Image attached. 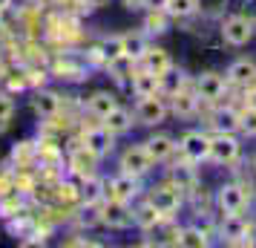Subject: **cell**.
<instances>
[{
    "mask_svg": "<svg viewBox=\"0 0 256 248\" xmlns=\"http://www.w3.org/2000/svg\"><path fill=\"white\" fill-rule=\"evenodd\" d=\"M147 202H150L156 211L162 213L164 219H170L178 208H182V190L176 188L173 182H167V185H158V188L150 190V196H147Z\"/></svg>",
    "mask_w": 256,
    "mask_h": 248,
    "instance_id": "1",
    "label": "cell"
},
{
    "mask_svg": "<svg viewBox=\"0 0 256 248\" xmlns=\"http://www.w3.org/2000/svg\"><path fill=\"white\" fill-rule=\"evenodd\" d=\"M222 38L230 47H244V44L254 41V24L244 15H230V18L222 21Z\"/></svg>",
    "mask_w": 256,
    "mask_h": 248,
    "instance_id": "2",
    "label": "cell"
},
{
    "mask_svg": "<svg viewBox=\"0 0 256 248\" xmlns=\"http://www.w3.org/2000/svg\"><path fill=\"white\" fill-rule=\"evenodd\" d=\"M244 202H248V188L244 185H236V182H228L216 190V208L222 211V216L228 213H242Z\"/></svg>",
    "mask_w": 256,
    "mask_h": 248,
    "instance_id": "3",
    "label": "cell"
},
{
    "mask_svg": "<svg viewBox=\"0 0 256 248\" xmlns=\"http://www.w3.org/2000/svg\"><path fill=\"white\" fill-rule=\"evenodd\" d=\"M239 159V142L233 133H216L210 136V162L216 165H233Z\"/></svg>",
    "mask_w": 256,
    "mask_h": 248,
    "instance_id": "4",
    "label": "cell"
},
{
    "mask_svg": "<svg viewBox=\"0 0 256 248\" xmlns=\"http://www.w3.org/2000/svg\"><path fill=\"white\" fill-rule=\"evenodd\" d=\"M118 167H121V173H130V176H147L152 167V159L150 153L144 150V144H136V147H127L124 153H121V162H118Z\"/></svg>",
    "mask_w": 256,
    "mask_h": 248,
    "instance_id": "5",
    "label": "cell"
},
{
    "mask_svg": "<svg viewBox=\"0 0 256 248\" xmlns=\"http://www.w3.org/2000/svg\"><path fill=\"white\" fill-rule=\"evenodd\" d=\"M178 147H182L184 159H190L193 165L210 159V136H208V133H202V130H187L184 136H182Z\"/></svg>",
    "mask_w": 256,
    "mask_h": 248,
    "instance_id": "6",
    "label": "cell"
},
{
    "mask_svg": "<svg viewBox=\"0 0 256 248\" xmlns=\"http://www.w3.org/2000/svg\"><path fill=\"white\" fill-rule=\"evenodd\" d=\"M136 118H138L141 124H162L164 118H167V104H164V98L158 95H144L138 98V104H136Z\"/></svg>",
    "mask_w": 256,
    "mask_h": 248,
    "instance_id": "7",
    "label": "cell"
},
{
    "mask_svg": "<svg viewBox=\"0 0 256 248\" xmlns=\"http://www.w3.org/2000/svg\"><path fill=\"white\" fill-rule=\"evenodd\" d=\"M138 176H130V173H118L116 179L106 182V199H118V202H132L138 196Z\"/></svg>",
    "mask_w": 256,
    "mask_h": 248,
    "instance_id": "8",
    "label": "cell"
},
{
    "mask_svg": "<svg viewBox=\"0 0 256 248\" xmlns=\"http://www.w3.org/2000/svg\"><path fill=\"white\" fill-rule=\"evenodd\" d=\"M219 234L233 242V245H244V242H250L248 236H250V222L244 219L242 213H228L224 216V222L219 225Z\"/></svg>",
    "mask_w": 256,
    "mask_h": 248,
    "instance_id": "9",
    "label": "cell"
},
{
    "mask_svg": "<svg viewBox=\"0 0 256 248\" xmlns=\"http://www.w3.org/2000/svg\"><path fill=\"white\" fill-rule=\"evenodd\" d=\"M101 225H110V228H130V225H136L127 202L106 199V205H101Z\"/></svg>",
    "mask_w": 256,
    "mask_h": 248,
    "instance_id": "10",
    "label": "cell"
},
{
    "mask_svg": "<svg viewBox=\"0 0 256 248\" xmlns=\"http://www.w3.org/2000/svg\"><path fill=\"white\" fill-rule=\"evenodd\" d=\"M196 95L198 101H219L224 95V78L216 72H202L196 78Z\"/></svg>",
    "mask_w": 256,
    "mask_h": 248,
    "instance_id": "11",
    "label": "cell"
},
{
    "mask_svg": "<svg viewBox=\"0 0 256 248\" xmlns=\"http://www.w3.org/2000/svg\"><path fill=\"white\" fill-rule=\"evenodd\" d=\"M98 159H101V156H95L90 147H78V150H72V156H70V170H72L78 179L95 176Z\"/></svg>",
    "mask_w": 256,
    "mask_h": 248,
    "instance_id": "12",
    "label": "cell"
},
{
    "mask_svg": "<svg viewBox=\"0 0 256 248\" xmlns=\"http://www.w3.org/2000/svg\"><path fill=\"white\" fill-rule=\"evenodd\" d=\"M112 133L106 130L104 124H98V127H90V130L84 133V147H90L95 156H106L112 150Z\"/></svg>",
    "mask_w": 256,
    "mask_h": 248,
    "instance_id": "13",
    "label": "cell"
},
{
    "mask_svg": "<svg viewBox=\"0 0 256 248\" xmlns=\"http://www.w3.org/2000/svg\"><path fill=\"white\" fill-rule=\"evenodd\" d=\"M141 70H147V72H156V75H167V72H173V58L164 52V49H150L147 47V52L141 55Z\"/></svg>",
    "mask_w": 256,
    "mask_h": 248,
    "instance_id": "14",
    "label": "cell"
},
{
    "mask_svg": "<svg viewBox=\"0 0 256 248\" xmlns=\"http://www.w3.org/2000/svg\"><path fill=\"white\" fill-rule=\"evenodd\" d=\"M162 81H164L162 75L141 70V72H136V75H132V93L138 95V98H144V95H158Z\"/></svg>",
    "mask_w": 256,
    "mask_h": 248,
    "instance_id": "15",
    "label": "cell"
},
{
    "mask_svg": "<svg viewBox=\"0 0 256 248\" xmlns=\"http://www.w3.org/2000/svg\"><path fill=\"white\" fill-rule=\"evenodd\" d=\"M144 150L150 153V159H152V162H167V159L173 156L176 144H173V139H170V136H164V133H158V136H150V139L144 142Z\"/></svg>",
    "mask_w": 256,
    "mask_h": 248,
    "instance_id": "16",
    "label": "cell"
},
{
    "mask_svg": "<svg viewBox=\"0 0 256 248\" xmlns=\"http://www.w3.org/2000/svg\"><path fill=\"white\" fill-rule=\"evenodd\" d=\"M101 124H104L112 136H121V133H127L130 127H132V113L124 110V107H116V110H110V113L101 118Z\"/></svg>",
    "mask_w": 256,
    "mask_h": 248,
    "instance_id": "17",
    "label": "cell"
},
{
    "mask_svg": "<svg viewBox=\"0 0 256 248\" xmlns=\"http://www.w3.org/2000/svg\"><path fill=\"white\" fill-rule=\"evenodd\" d=\"M86 107H90V113H92L95 118H104L110 110H116L118 101L112 93H106V90H98V93H92L90 98H86Z\"/></svg>",
    "mask_w": 256,
    "mask_h": 248,
    "instance_id": "18",
    "label": "cell"
},
{
    "mask_svg": "<svg viewBox=\"0 0 256 248\" xmlns=\"http://www.w3.org/2000/svg\"><path fill=\"white\" fill-rule=\"evenodd\" d=\"M256 78V64L248 58H239L233 61L230 67H228V81L230 84H250Z\"/></svg>",
    "mask_w": 256,
    "mask_h": 248,
    "instance_id": "19",
    "label": "cell"
},
{
    "mask_svg": "<svg viewBox=\"0 0 256 248\" xmlns=\"http://www.w3.org/2000/svg\"><path fill=\"white\" fill-rule=\"evenodd\" d=\"M170 182H173L178 190L196 188V170H193V162L187 159V162H182V165H176L173 170H170Z\"/></svg>",
    "mask_w": 256,
    "mask_h": 248,
    "instance_id": "20",
    "label": "cell"
},
{
    "mask_svg": "<svg viewBox=\"0 0 256 248\" xmlns=\"http://www.w3.org/2000/svg\"><path fill=\"white\" fill-rule=\"evenodd\" d=\"M213 130L216 133H236L239 130V113L233 107H222L213 113Z\"/></svg>",
    "mask_w": 256,
    "mask_h": 248,
    "instance_id": "21",
    "label": "cell"
},
{
    "mask_svg": "<svg viewBox=\"0 0 256 248\" xmlns=\"http://www.w3.org/2000/svg\"><path fill=\"white\" fill-rule=\"evenodd\" d=\"M178 245H187V248H204L210 245V236L202 225H187L178 231Z\"/></svg>",
    "mask_w": 256,
    "mask_h": 248,
    "instance_id": "22",
    "label": "cell"
},
{
    "mask_svg": "<svg viewBox=\"0 0 256 248\" xmlns=\"http://www.w3.org/2000/svg\"><path fill=\"white\" fill-rule=\"evenodd\" d=\"M162 219H164V216L152 208L150 202H144V205H138V208L132 211V222L138 225L141 231H152V228L162 222Z\"/></svg>",
    "mask_w": 256,
    "mask_h": 248,
    "instance_id": "23",
    "label": "cell"
},
{
    "mask_svg": "<svg viewBox=\"0 0 256 248\" xmlns=\"http://www.w3.org/2000/svg\"><path fill=\"white\" fill-rule=\"evenodd\" d=\"M58 110H60V98H58V93L40 90V93L35 95V113H38V116L52 118V116H58Z\"/></svg>",
    "mask_w": 256,
    "mask_h": 248,
    "instance_id": "24",
    "label": "cell"
},
{
    "mask_svg": "<svg viewBox=\"0 0 256 248\" xmlns=\"http://www.w3.org/2000/svg\"><path fill=\"white\" fill-rule=\"evenodd\" d=\"M167 24H170V12H167L164 6H156V9H150V15H147L144 29H147L150 35H162V32H167Z\"/></svg>",
    "mask_w": 256,
    "mask_h": 248,
    "instance_id": "25",
    "label": "cell"
},
{
    "mask_svg": "<svg viewBox=\"0 0 256 248\" xmlns=\"http://www.w3.org/2000/svg\"><path fill=\"white\" fill-rule=\"evenodd\" d=\"M198 107V95L196 90L190 93V90H182V93H173V110L178 116H193Z\"/></svg>",
    "mask_w": 256,
    "mask_h": 248,
    "instance_id": "26",
    "label": "cell"
},
{
    "mask_svg": "<svg viewBox=\"0 0 256 248\" xmlns=\"http://www.w3.org/2000/svg\"><path fill=\"white\" fill-rule=\"evenodd\" d=\"M121 44H124V61H141V55L147 52L144 35H121Z\"/></svg>",
    "mask_w": 256,
    "mask_h": 248,
    "instance_id": "27",
    "label": "cell"
},
{
    "mask_svg": "<svg viewBox=\"0 0 256 248\" xmlns=\"http://www.w3.org/2000/svg\"><path fill=\"white\" fill-rule=\"evenodd\" d=\"M81 196L84 202H101V196H106V185L98 176L81 179Z\"/></svg>",
    "mask_w": 256,
    "mask_h": 248,
    "instance_id": "28",
    "label": "cell"
},
{
    "mask_svg": "<svg viewBox=\"0 0 256 248\" xmlns=\"http://www.w3.org/2000/svg\"><path fill=\"white\" fill-rule=\"evenodd\" d=\"M164 9L170 18H193L198 12V0H164Z\"/></svg>",
    "mask_w": 256,
    "mask_h": 248,
    "instance_id": "29",
    "label": "cell"
},
{
    "mask_svg": "<svg viewBox=\"0 0 256 248\" xmlns=\"http://www.w3.org/2000/svg\"><path fill=\"white\" fill-rule=\"evenodd\" d=\"M98 52H101V58H104V61H110V64H116V61H124V44H121V35L101 41V47H98Z\"/></svg>",
    "mask_w": 256,
    "mask_h": 248,
    "instance_id": "30",
    "label": "cell"
},
{
    "mask_svg": "<svg viewBox=\"0 0 256 248\" xmlns=\"http://www.w3.org/2000/svg\"><path fill=\"white\" fill-rule=\"evenodd\" d=\"M239 130L248 136H256V110L244 107V113H239Z\"/></svg>",
    "mask_w": 256,
    "mask_h": 248,
    "instance_id": "31",
    "label": "cell"
},
{
    "mask_svg": "<svg viewBox=\"0 0 256 248\" xmlns=\"http://www.w3.org/2000/svg\"><path fill=\"white\" fill-rule=\"evenodd\" d=\"M18 211H20V199H18V193H9L6 199H0V216H14Z\"/></svg>",
    "mask_w": 256,
    "mask_h": 248,
    "instance_id": "32",
    "label": "cell"
},
{
    "mask_svg": "<svg viewBox=\"0 0 256 248\" xmlns=\"http://www.w3.org/2000/svg\"><path fill=\"white\" fill-rule=\"evenodd\" d=\"M12 113H14V101L6 93H0V127H6V124H9Z\"/></svg>",
    "mask_w": 256,
    "mask_h": 248,
    "instance_id": "33",
    "label": "cell"
},
{
    "mask_svg": "<svg viewBox=\"0 0 256 248\" xmlns=\"http://www.w3.org/2000/svg\"><path fill=\"white\" fill-rule=\"evenodd\" d=\"M222 6H224V0H198V9H204L210 15L222 12Z\"/></svg>",
    "mask_w": 256,
    "mask_h": 248,
    "instance_id": "34",
    "label": "cell"
},
{
    "mask_svg": "<svg viewBox=\"0 0 256 248\" xmlns=\"http://www.w3.org/2000/svg\"><path fill=\"white\" fill-rule=\"evenodd\" d=\"M242 15L256 26V0H242Z\"/></svg>",
    "mask_w": 256,
    "mask_h": 248,
    "instance_id": "35",
    "label": "cell"
},
{
    "mask_svg": "<svg viewBox=\"0 0 256 248\" xmlns=\"http://www.w3.org/2000/svg\"><path fill=\"white\" fill-rule=\"evenodd\" d=\"M248 107H254V110H256V87L248 93Z\"/></svg>",
    "mask_w": 256,
    "mask_h": 248,
    "instance_id": "36",
    "label": "cell"
},
{
    "mask_svg": "<svg viewBox=\"0 0 256 248\" xmlns=\"http://www.w3.org/2000/svg\"><path fill=\"white\" fill-rule=\"evenodd\" d=\"M9 6H12V0H0V12H6Z\"/></svg>",
    "mask_w": 256,
    "mask_h": 248,
    "instance_id": "37",
    "label": "cell"
},
{
    "mask_svg": "<svg viewBox=\"0 0 256 248\" xmlns=\"http://www.w3.org/2000/svg\"><path fill=\"white\" fill-rule=\"evenodd\" d=\"M254 170H256V159H254Z\"/></svg>",
    "mask_w": 256,
    "mask_h": 248,
    "instance_id": "38",
    "label": "cell"
}]
</instances>
